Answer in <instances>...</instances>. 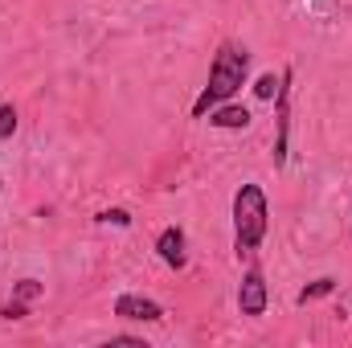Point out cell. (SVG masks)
<instances>
[{"mask_svg": "<svg viewBox=\"0 0 352 348\" xmlns=\"http://www.w3.org/2000/svg\"><path fill=\"white\" fill-rule=\"evenodd\" d=\"M266 230H270V205H266L263 184H254V180L238 184V193H234V250H238V259L254 254L263 246Z\"/></svg>", "mask_w": 352, "mask_h": 348, "instance_id": "cell-2", "label": "cell"}, {"mask_svg": "<svg viewBox=\"0 0 352 348\" xmlns=\"http://www.w3.org/2000/svg\"><path fill=\"white\" fill-rule=\"evenodd\" d=\"M0 184H4V180H0Z\"/></svg>", "mask_w": 352, "mask_h": 348, "instance_id": "cell-14", "label": "cell"}, {"mask_svg": "<svg viewBox=\"0 0 352 348\" xmlns=\"http://www.w3.org/2000/svg\"><path fill=\"white\" fill-rule=\"evenodd\" d=\"M246 83H250V50L238 41H221L213 54V66H209V83L201 87L197 102H192V119H205L217 102L238 98V90Z\"/></svg>", "mask_w": 352, "mask_h": 348, "instance_id": "cell-1", "label": "cell"}, {"mask_svg": "<svg viewBox=\"0 0 352 348\" xmlns=\"http://www.w3.org/2000/svg\"><path fill=\"white\" fill-rule=\"evenodd\" d=\"M41 291H45V287H41L37 279H21V283L12 287V299H21V303H33V299H41Z\"/></svg>", "mask_w": 352, "mask_h": 348, "instance_id": "cell-9", "label": "cell"}, {"mask_svg": "<svg viewBox=\"0 0 352 348\" xmlns=\"http://www.w3.org/2000/svg\"><path fill=\"white\" fill-rule=\"evenodd\" d=\"M111 312H115L119 320H135V324H160V320H164V307H160L156 299H148V295H135V291H123V295L111 303Z\"/></svg>", "mask_w": 352, "mask_h": 348, "instance_id": "cell-5", "label": "cell"}, {"mask_svg": "<svg viewBox=\"0 0 352 348\" xmlns=\"http://www.w3.org/2000/svg\"><path fill=\"white\" fill-rule=\"evenodd\" d=\"M0 316H4V320H25V316H29V303H21V299H8V303L0 307Z\"/></svg>", "mask_w": 352, "mask_h": 348, "instance_id": "cell-13", "label": "cell"}, {"mask_svg": "<svg viewBox=\"0 0 352 348\" xmlns=\"http://www.w3.org/2000/svg\"><path fill=\"white\" fill-rule=\"evenodd\" d=\"M16 123H21L16 119V107L12 102H0V140H12L16 135Z\"/></svg>", "mask_w": 352, "mask_h": 348, "instance_id": "cell-10", "label": "cell"}, {"mask_svg": "<svg viewBox=\"0 0 352 348\" xmlns=\"http://www.w3.org/2000/svg\"><path fill=\"white\" fill-rule=\"evenodd\" d=\"M291 78L295 70L287 66L283 78H278V94H274V168L287 164V140H291Z\"/></svg>", "mask_w": 352, "mask_h": 348, "instance_id": "cell-3", "label": "cell"}, {"mask_svg": "<svg viewBox=\"0 0 352 348\" xmlns=\"http://www.w3.org/2000/svg\"><path fill=\"white\" fill-rule=\"evenodd\" d=\"M98 221L102 226H131V213L127 209H107V213H98Z\"/></svg>", "mask_w": 352, "mask_h": 348, "instance_id": "cell-12", "label": "cell"}, {"mask_svg": "<svg viewBox=\"0 0 352 348\" xmlns=\"http://www.w3.org/2000/svg\"><path fill=\"white\" fill-rule=\"evenodd\" d=\"M156 254H160V262H164V266L184 270L188 250H184V230H180V226H164V230H160V238H156Z\"/></svg>", "mask_w": 352, "mask_h": 348, "instance_id": "cell-6", "label": "cell"}, {"mask_svg": "<svg viewBox=\"0 0 352 348\" xmlns=\"http://www.w3.org/2000/svg\"><path fill=\"white\" fill-rule=\"evenodd\" d=\"M266 303H270V291H266L263 270L250 266V270L242 274V287H238V312L250 316V320H258V316H266Z\"/></svg>", "mask_w": 352, "mask_h": 348, "instance_id": "cell-4", "label": "cell"}, {"mask_svg": "<svg viewBox=\"0 0 352 348\" xmlns=\"http://www.w3.org/2000/svg\"><path fill=\"white\" fill-rule=\"evenodd\" d=\"M332 291H336V279H328V274H324V279L307 283V287H303V291L295 295V303L303 307V303H311V299H324V295H332Z\"/></svg>", "mask_w": 352, "mask_h": 348, "instance_id": "cell-8", "label": "cell"}, {"mask_svg": "<svg viewBox=\"0 0 352 348\" xmlns=\"http://www.w3.org/2000/svg\"><path fill=\"white\" fill-rule=\"evenodd\" d=\"M205 119H209V127H221V131H246L254 115H250V107H242V102L230 98V102H217Z\"/></svg>", "mask_w": 352, "mask_h": 348, "instance_id": "cell-7", "label": "cell"}, {"mask_svg": "<svg viewBox=\"0 0 352 348\" xmlns=\"http://www.w3.org/2000/svg\"><path fill=\"white\" fill-rule=\"evenodd\" d=\"M254 94H258V98H274V94H278V78H274V74H263V78L254 83Z\"/></svg>", "mask_w": 352, "mask_h": 348, "instance_id": "cell-11", "label": "cell"}]
</instances>
